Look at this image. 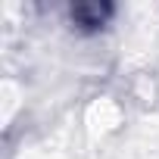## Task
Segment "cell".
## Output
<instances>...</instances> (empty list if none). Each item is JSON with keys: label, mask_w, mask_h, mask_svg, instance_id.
I'll use <instances>...</instances> for the list:
<instances>
[{"label": "cell", "mask_w": 159, "mask_h": 159, "mask_svg": "<svg viewBox=\"0 0 159 159\" xmlns=\"http://www.w3.org/2000/svg\"><path fill=\"white\" fill-rule=\"evenodd\" d=\"M106 16H109V7H97V3H91V7L81 3V7L72 10V19H75L78 25H84V28H97V25H103Z\"/></svg>", "instance_id": "1"}]
</instances>
